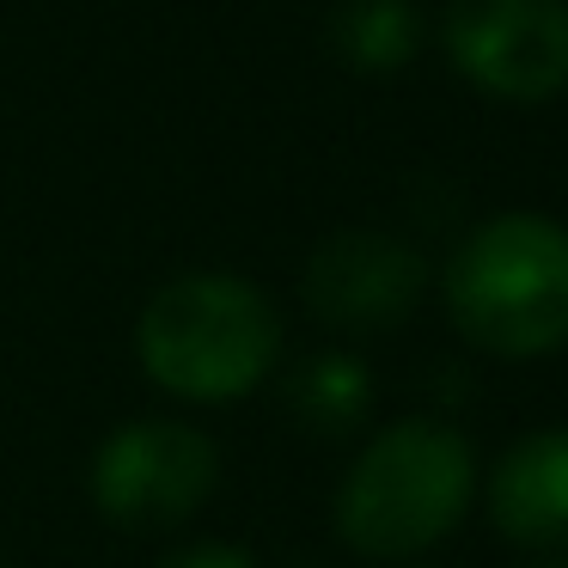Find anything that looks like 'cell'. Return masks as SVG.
I'll use <instances>...</instances> for the list:
<instances>
[{
    "label": "cell",
    "mask_w": 568,
    "mask_h": 568,
    "mask_svg": "<svg viewBox=\"0 0 568 568\" xmlns=\"http://www.w3.org/2000/svg\"><path fill=\"white\" fill-rule=\"evenodd\" d=\"M165 568H251L245 556L233 550V544H196V550H184V556H172Z\"/></svg>",
    "instance_id": "obj_10"
},
{
    "label": "cell",
    "mask_w": 568,
    "mask_h": 568,
    "mask_svg": "<svg viewBox=\"0 0 568 568\" xmlns=\"http://www.w3.org/2000/svg\"><path fill=\"white\" fill-rule=\"evenodd\" d=\"M214 470L221 453L209 434L184 422H135L99 446L92 495L116 526H178L209 501Z\"/></svg>",
    "instance_id": "obj_4"
},
{
    "label": "cell",
    "mask_w": 568,
    "mask_h": 568,
    "mask_svg": "<svg viewBox=\"0 0 568 568\" xmlns=\"http://www.w3.org/2000/svg\"><path fill=\"white\" fill-rule=\"evenodd\" d=\"M367 397H373L367 367L348 361V355H324L294 379L300 422H312V428H324V434H336V428H348V422L367 416Z\"/></svg>",
    "instance_id": "obj_9"
},
{
    "label": "cell",
    "mask_w": 568,
    "mask_h": 568,
    "mask_svg": "<svg viewBox=\"0 0 568 568\" xmlns=\"http://www.w3.org/2000/svg\"><path fill=\"white\" fill-rule=\"evenodd\" d=\"M458 331L489 355H550L568 343V233L544 214H501L446 270Z\"/></svg>",
    "instance_id": "obj_1"
},
{
    "label": "cell",
    "mask_w": 568,
    "mask_h": 568,
    "mask_svg": "<svg viewBox=\"0 0 568 568\" xmlns=\"http://www.w3.org/2000/svg\"><path fill=\"white\" fill-rule=\"evenodd\" d=\"M422 257L385 233H336L306 263V300L324 324L343 331H385L422 294Z\"/></svg>",
    "instance_id": "obj_6"
},
{
    "label": "cell",
    "mask_w": 568,
    "mask_h": 568,
    "mask_svg": "<svg viewBox=\"0 0 568 568\" xmlns=\"http://www.w3.org/2000/svg\"><path fill=\"white\" fill-rule=\"evenodd\" d=\"M489 514L519 544H556L568 538V434H526L514 453L495 465Z\"/></svg>",
    "instance_id": "obj_7"
},
{
    "label": "cell",
    "mask_w": 568,
    "mask_h": 568,
    "mask_svg": "<svg viewBox=\"0 0 568 568\" xmlns=\"http://www.w3.org/2000/svg\"><path fill=\"white\" fill-rule=\"evenodd\" d=\"M446 50L495 99H550L568 80V7L562 0H453Z\"/></svg>",
    "instance_id": "obj_5"
},
{
    "label": "cell",
    "mask_w": 568,
    "mask_h": 568,
    "mask_svg": "<svg viewBox=\"0 0 568 568\" xmlns=\"http://www.w3.org/2000/svg\"><path fill=\"white\" fill-rule=\"evenodd\" d=\"M336 50L355 68H397L416 50V13L404 0H343L336 7Z\"/></svg>",
    "instance_id": "obj_8"
},
{
    "label": "cell",
    "mask_w": 568,
    "mask_h": 568,
    "mask_svg": "<svg viewBox=\"0 0 568 568\" xmlns=\"http://www.w3.org/2000/svg\"><path fill=\"white\" fill-rule=\"evenodd\" d=\"M141 367L178 397H239L275 367L282 318L239 275H184L141 312Z\"/></svg>",
    "instance_id": "obj_3"
},
{
    "label": "cell",
    "mask_w": 568,
    "mask_h": 568,
    "mask_svg": "<svg viewBox=\"0 0 568 568\" xmlns=\"http://www.w3.org/2000/svg\"><path fill=\"white\" fill-rule=\"evenodd\" d=\"M526 568H568V562H526Z\"/></svg>",
    "instance_id": "obj_11"
},
{
    "label": "cell",
    "mask_w": 568,
    "mask_h": 568,
    "mask_svg": "<svg viewBox=\"0 0 568 568\" xmlns=\"http://www.w3.org/2000/svg\"><path fill=\"white\" fill-rule=\"evenodd\" d=\"M470 501V446L446 422L385 428L336 495V531L361 556H416L458 526Z\"/></svg>",
    "instance_id": "obj_2"
}]
</instances>
